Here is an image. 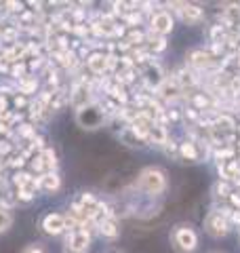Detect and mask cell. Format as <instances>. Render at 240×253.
Masks as SVG:
<instances>
[{
    "label": "cell",
    "instance_id": "cell-1",
    "mask_svg": "<svg viewBox=\"0 0 240 253\" xmlns=\"http://www.w3.org/2000/svg\"><path fill=\"white\" fill-rule=\"evenodd\" d=\"M137 188L150 196L162 194L166 190V173L158 167H146L137 177Z\"/></svg>",
    "mask_w": 240,
    "mask_h": 253
},
{
    "label": "cell",
    "instance_id": "cell-2",
    "mask_svg": "<svg viewBox=\"0 0 240 253\" xmlns=\"http://www.w3.org/2000/svg\"><path fill=\"white\" fill-rule=\"evenodd\" d=\"M186 63L190 70L194 72H211V70H219L223 68V63L219 61L217 55H213L209 49H192L186 55Z\"/></svg>",
    "mask_w": 240,
    "mask_h": 253
},
{
    "label": "cell",
    "instance_id": "cell-3",
    "mask_svg": "<svg viewBox=\"0 0 240 253\" xmlns=\"http://www.w3.org/2000/svg\"><path fill=\"white\" fill-rule=\"evenodd\" d=\"M76 123H78V126H82V129H86V131H95V129H99V126H103V123H106V110H103L99 104H93L91 101V104L78 108Z\"/></svg>",
    "mask_w": 240,
    "mask_h": 253
},
{
    "label": "cell",
    "instance_id": "cell-4",
    "mask_svg": "<svg viewBox=\"0 0 240 253\" xmlns=\"http://www.w3.org/2000/svg\"><path fill=\"white\" fill-rule=\"evenodd\" d=\"M171 245L177 253H194L198 247V234L190 226H175L171 232Z\"/></svg>",
    "mask_w": 240,
    "mask_h": 253
},
{
    "label": "cell",
    "instance_id": "cell-5",
    "mask_svg": "<svg viewBox=\"0 0 240 253\" xmlns=\"http://www.w3.org/2000/svg\"><path fill=\"white\" fill-rule=\"evenodd\" d=\"M204 232L213 236V239H223L228 236V232L232 230V224L228 219V213L226 209H215V211H209V215L204 217Z\"/></svg>",
    "mask_w": 240,
    "mask_h": 253
},
{
    "label": "cell",
    "instance_id": "cell-6",
    "mask_svg": "<svg viewBox=\"0 0 240 253\" xmlns=\"http://www.w3.org/2000/svg\"><path fill=\"white\" fill-rule=\"evenodd\" d=\"M169 6H173V9L177 11L181 21L188 23V26H196V23L204 19V9H200L194 2H171Z\"/></svg>",
    "mask_w": 240,
    "mask_h": 253
},
{
    "label": "cell",
    "instance_id": "cell-7",
    "mask_svg": "<svg viewBox=\"0 0 240 253\" xmlns=\"http://www.w3.org/2000/svg\"><path fill=\"white\" fill-rule=\"evenodd\" d=\"M173 28H175V21H173V15L169 11L160 9V11H156L154 15H152L150 32H154V34H158V36H166V34L173 32Z\"/></svg>",
    "mask_w": 240,
    "mask_h": 253
},
{
    "label": "cell",
    "instance_id": "cell-8",
    "mask_svg": "<svg viewBox=\"0 0 240 253\" xmlns=\"http://www.w3.org/2000/svg\"><path fill=\"white\" fill-rule=\"evenodd\" d=\"M202 144L204 141H183V144H179L177 156L186 163H198L202 158Z\"/></svg>",
    "mask_w": 240,
    "mask_h": 253
},
{
    "label": "cell",
    "instance_id": "cell-9",
    "mask_svg": "<svg viewBox=\"0 0 240 253\" xmlns=\"http://www.w3.org/2000/svg\"><path fill=\"white\" fill-rule=\"evenodd\" d=\"M164 72H162V68L158 66V63H150V66L143 70V83H146L148 89L152 91H158V86L164 83Z\"/></svg>",
    "mask_w": 240,
    "mask_h": 253
},
{
    "label": "cell",
    "instance_id": "cell-10",
    "mask_svg": "<svg viewBox=\"0 0 240 253\" xmlns=\"http://www.w3.org/2000/svg\"><path fill=\"white\" fill-rule=\"evenodd\" d=\"M156 93H158V97H162L164 101H175L183 93V89L179 86V83L171 76V78H164V83L158 86Z\"/></svg>",
    "mask_w": 240,
    "mask_h": 253
},
{
    "label": "cell",
    "instance_id": "cell-11",
    "mask_svg": "<svg viewBox=\"0 0 240 253\" xmlns=\"http://www.w3.org/2000/svg\"><path fill=\"white\" fill-rule=\"evenodd\" d=\"M89 243H91V234L84 230V228H78V230H74L70 234V239H68V245H70V249L74 251V253H82L89 249Z\"/></svg>",
    "mask_w": 240,
    "mask_h": 253
},
{
    "label": "cell",
    "instance_id": "cell-12",
    "mask_svg": "<svg viewBox=\"0 0 240 253\" xmlns=\"http://www.w3.org/2000/svg\"><path fill=\"white\" fill-rule=\"evenodd\" d=\"M42 228L46 234H61L68 228V224H66V217L59 215V213H49L42 219Z\"/></svg>",
    "mask_w": 240,
    "mask_h": 253
},
{
    "label": "cell",
    "instance_id": "cell-13",
    "mask_svg": "<svg viewBox=\"0 0 240 253\" xmlns=\"http://www.w3.org/2000/svg\"><path fill=\"white\" fill-rule=\"evenodd\" d=\"M114 57H108V55H103V53H93L89 59H86V63H89V68H91V72L95 74H103L106 70L110 68V63Z\"/></svg>",
    "mask_w": 240,
    "mask_h": 253
},
{
    "label": "cell",
    "instance_id": "cell-14",
    "mask_svg": "<svg viewBox=\"0 0 240 253\" xmlns=\"http://www.w3.org/2000/svg\"><path fill=\"white\" fill-rule=\"evenodd\" d=\"M148 141H152V144L156 146H164L166 141H169V133H166V129L162 125H152L150 126V133H148Z\"/></svg>",
    "mask_w": 240,
    "mask_h": 253
},
{
    "label": "cell",
    "instance_id": "cell-15",
    "mask_svg": "<svg viewBox=\"0 0 240 253\" xmlns=\"http://www.w3.org/2000/svg\"><path fill=\"white\" fill-rule=\"evenodd\" d=\"M99 230H101V234H103V236H110V239H116V236L120 234V228H118L116 219L112 217V215L99 221Z\"/></svg>",
    "mask_w": 240,
    "mask_h": 253
},
{
    "label": "cell",
    "instance_id": "cell-16",
    "mask_svg": "<svg viewBox=\"0 0 240 253\" xmlns=\"http://www.w3.org/2000/svg\"><path fill=\"white\" fill-rule=\"evenodd\" d=\"M146 41L150 42V49L154 51V53H160V51H164V49H166V38L154 34V32H150V34L146 36Z\"/></svg>",
    "mask_w": 240,
    "mask_h": 253
},
{
    "label": "cell",
    "instance_id": "cell-17",
    "mask_svg": "<svg viewBox=\"0 0 240 253\" xmlns=\"http://www.w3.org/2000/svg\"><path fill=\"white\" fill-rule=\"evenodd\" d=\"M59 177L55 175V173H46V175L40 177V186H42L44 190H57L59 188Z\"/></svg>",
    "mask_w": 240,
    "mask_h": 253
},
{
    "label": "cell",
    "instance_id": "cell-18",
    "mask_svg": "<svg viewBox=\"0 0 240 253\" xmlns=\"http://www.w3.org/2000/svg\"><path fill=\"white\" fill-rule=\"evenodd\" d=\"M120 139L126 141V144H129V146H143V139H141L139 135H135L131 126H129V129H126V131L120 133Z\"/></svg>",
    "mask_w": 240,
    "mask_h": 253
},
{
    "label": "cell",
    "instance_id": "cell-19",
    "mask_svg": "<svg viewBox=\"0 0 240 253\" xmlns=\"http://www.w3.org/2000/svg\"><path fill=\"white\" fill-rule=\"evenodd\" d=\"M230 194H232V186H230V181L219 179L217 184H215V196H221V199H230Z\"/></svg>",
    "mask_w": 240,
    "mask_h": 253
},
{
    "label": "cell",
    "instance_id": "cell-20",
    "mask_svg": "<svg viewBox=\"0 0 240 253\" xmlns=\"http://www.w3.org/2000/svg\"><path fill=\"white\" fill-rule=\"evenodd\" d=\"M143 41H146V34H143V32H137V30H133L129 34V38H126L129 44H143Z\"/></svg>",
    "mask_w": 240,
    "mask_h": 253
},
{
    "label": "cell",
    "instance_id": "cell-21",
    "mask_svg": "<svg viewBox=\"0 0 240 253\" xmlns=\"http://www.w3.org/2000/svg\"><path fill=\"white\" fill-rule=\"evenodd\" d=\"M9 226H11V215L6 211L0 209V232H4Z\"/></svg>",
    "mask_w": 240,
    "mask_h": 253
},
{
    "label": "cell",
    "instance_id": "cell-22",
    "mask_svg": "<svg viewBox=\"0 0 240 253\" xmlns=\"http://www.w3.org/2000/svg\"><path fill=\"white\" fill-rule=\"evenodd\" d=\"M21 253H46V251H44V247H40V245H28Z\"/></svg>",
    "mask_w": 240,
    "mask_h": 253
},
{
    "label": "cell",
    "instance_id": "cell-23",
    "mask_svg": "<svg viewBox=\"0 0 240 253\" xmlns=\"http://www.w3.org/2000/svg\"><path fill=\"white\" fill-rule=\"evenodd\" d=\"M108 253H124V251H120V249H110Z\"/></svg>",
    "mask_w": 240,
    "mask_h": 253
},
{
    "label": "cell",
    "instance_id": "cell-24",
    "mask_svg": "<svg viewBox=\"0 0 240 253\" xmlns=\"http://www.w3.org/2000/svg\"><path fill=\"white\" fill-rule=\"evenodd\" d=\"M236 61H238V68H240V53L236 55Z\"/></svg>",
    "mask_w": 240,
    "mask_h": 253
}]
</instances>
